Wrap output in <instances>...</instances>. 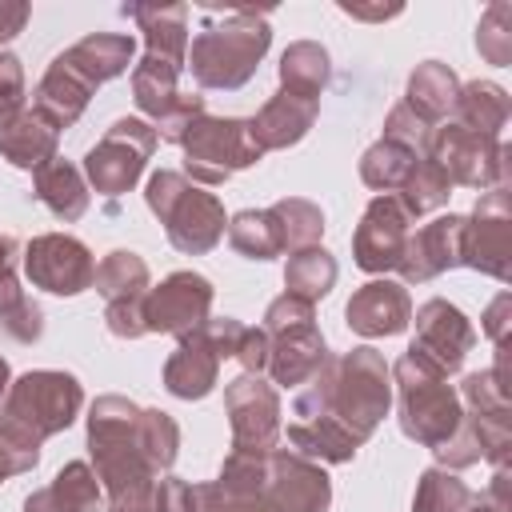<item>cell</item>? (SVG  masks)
Instances as JSON below:
<instances>
[{
    "instance_id": "obj_55",
    "label": "cell",
    "mask_w": 512,
    "mask_h": 512,
    "mask_svg": "<svg viewBox=\"0 0 512 512\" xmlns=\"http://www.w3.org/2000/svg\"><path fill=\"white\" fill-rule=\"evenodd\" d=\"M464 512H508V508H500V504H492V500H488V496H472V500H468V508H464Z\"/></svg>"
},
{
    "instance_id": "obj_14",
    "label": "cell",
    "mask_w": 512,
    "mask_h": 512,
    "mask_svg": "<svg viewBox=\"0 0 512 512\" xmlns=\"http://www.w3.org/2000/svg\"><path fill=\"white\" fill-rule=\"evenodd\" d=\"M264 500L272 512H328L332 480L316 460L272 448L264 456Z\"/></svg>"
},
{
    "instance_id": "obj_10",
    "label": "cell",
    "mask_w": 512,
    "mask_h": 512,
    "mask_svg": "<svg viewBox=\"0 0 512 512\" xmlns=\"http://www.w3.org/2000/svg\"><path fill=\"white\" fill-rule=\"evenodd\" d=\"M156 128L136 116H120L84 156V180L104 196H124L144 176V164L156 152Z\"/></svg>"
},
{
    "instance_id": "obj_29",
    "label": "cell",
    "mask_w": 512,
    "mask_h": 512,
    "mask_svg": "<svg viewBox=\"0 0 512 512\" xmlns=\"http://www.w3.org/2000/svg\"><path fill=\"white\" fill-rule=\"evenodd\" d=\"M508 92L492 80H472V84H460L456 92V104H452V120L468 132H480V136H492V140H504V124H508Z\"/></svg>"
},
{
    "instance_id": "obj_22",
    "label": "cell",
    "mask_w": 512,
    "mask_h": 512,
    "mask_svg": "<svg viewBox=\"0 0 512 512\" xmlns=\"http://www.w3.org/2000/svg\"><path fill=\"white\" fill-rule=\"evenodd\" d=\"M320 100H304L292 92H276L256 116H252V136L260 144V152H280L292 148L308 136V128L316 124Z\"/></svg>"
},
{
    "instance_id": "obj_44",
    "label": "cell",
    "mask_w": 512,
    "mask_h": 512,
    "mask_svg": "<svg viewBox=\"0 0 512 512\" xmlns=\"http://www.w3.org/2000/svg\"><path fill=\"white\" fill-rule=\"evenodd\" d=\"M24 112V64L12 52H0V132Z\"/></svg>"
},
{
    "instance_id": "obj_27",
    "label": "cell",
    "mask_w": 512,
    "mask_h": 512,
    "mask_svg": "<svg viewBox=\"0 0 512 512\" xmlns=\"http://www.w3.org/2000/svg\"><path fill=\"white\" fill-rule=\"evenodd\" d=\"M32 184H36V200L56 216V220H64V224H72V220H80L84 212H88V180H84V172L72 164V160H48L36 176H32Z\"/></svg>"
},
{
    "instance_id": "obj_37",
    "label": "cell",
    "mask_w": 512,
    "mask_h": 512,
    "mask_svg": "<svg viewBox=\"0 0 512 512\" xmlns=\"http://www.w3.org/2000/svg\"><path fill=\"white\" fill-rule=\"evenodd\" d=\"M272 216L280 224V240H284V252H300V248H312L320 244L324 236V212L304 200V196H284L272 204Z\"/></svg>"
},
{
    "instance_id": "obj_32",
    "label": "cell",
    "mask_w": 512,
    "mask_h": 512,
    "mask_svg": "<svg viewBox=\"0 0 512 512\" xmlns=\"http://www.w3.org/2000/svg\"><path fill=\"white\" fill-rule=\"evenodd\" d=\"M180 72H184L180 64L144 52L140 64L132 68V100H136V108L144 116L160 120L172 108V100L180 96Z\"/></svg>"
},
{
    "instance_id": "obj_20",
    "label": "cell",
    "mask_w": 512,
    "mask_h": 512,
    "mask_svg": "<svg viewBox=\"0 0 512 512\" xmlns=\"http://www.w3.org/2000/svg\"><path fill=\"white\" fill-rule=\"evenodd\" d=\"M216 384H220V356L208 348L200 328L180 336L176 352L164 360V388L176 400H204Z\"/></svg>"
},
{
    "instance_id": "obj_5",
    "label": "cell",
    "mask_w": 512,
    "mask_h": 512,
    "mask_svg": "<svg viewBox=\"0 0 512 512\" xmlns=\"http://www.w3.org/2000/svg\"><path fill=\"white\" fill-rule=\"evenodd\" d=\"M392 384L400 396V432L416 440L420 448H440L444 440L456 436L464 420L460 392L448 384V376L424 360L416 348H408L392 364Z\"/></svg>"
},
{
    "instance_id": "obj_7",
    "label": "cell",
    "mask_w": 512,
    "mask_h": 512,
    "mask_svg": "<svg viewBox=\"0 0 512 512\" xmlns=\"http://www.w3.org/2000/svg\"><path fill=\"white\" fill-rule=\"evenodd\" d=\"M260 328L268 336V376L280 388L308 384L316 376V368L328 360V344H324V332L316 328L312 304H304L288 292L268 304Z\"/></svg>"
},
{
    "instance_id": "obj_48",
    "label": "cell",
    "mask_w": 512,
    "mask_h": 512,
    "mask_svg": "<svg viewBox=\"0 0 512 512\" xmlns=\"http://www.w3.org/2000/svg\"><path fill=\"white\" fill-rule=\"evenodd\" d=\"M156 508H160V512H196L192 484L180 480V476H164V480H156Z\"/></svg>"
},
{
    "instance_id": "obj_26",
    "label": "cell",
    "mask_w": 512,
    "mask_h": 512,
    "mask_svg": "<svg viewBox=\"0 0 512 512\" xmlns=\"http://www.w3.org/2000/svg\"><path fill=\"white\" fill-rule=\"evenodd\" d=\"M100 480L84 460H72L56 472V480L24 500V512H96Z\"/></svg>"
},
{
    "instance_id": "obj_8",
    "label": "cell",
    "mask_w": 512,
    "mask_h": 512,
    "mask_svg": "<svg viewBox=\"0 0 512 512\" xmlns=\"http://www.w3.org/2000/svg\"><path fill=\"white\" fill-rule=\"evenodd\" d=\"M180 148H184V176H192L196 184H224L228 176L252 168L264 156L252 136V120L208 116V112L184 132Z\"/></svg>"
},
{
    "instance_id": "obj_1",
    "label": "cell",
    "mask_w": 512,
    "mask_h": 512,
    "mask_svg": "<svg viewBox=\"0 0 512 512\" xmlns=\"http://www.w3.org/2000/svg\"><path fill=\"white\" fill-rule=\"evenodd\" d=\"M392 408V368L376 348L328 356L292 404L288 440L300 456L348 464Z\"/></svg>"
},
{
    "instance_id": "obj_3",
    "label": "cell",
    "mask_w": 512,
    "mask_h": 512,
    "mask_svg": "<svg viewBox=\"0 0 512 512\" xmlns=\"http://www.w3.org/2000/svg\"><path fill=\"white\" fill-rule=\"evenodd\" d=\"M80 408H84V388L72 372L36 368L12 380L0 408V432L20 448L40 452V444L64 432L80 416Z\"/></svg>"
},
{
    "instance_id": "obj_34",
    "label": "cell",
    "mask_w": 512,
    "mask_h": 512,
    "mask_svg": "<svg viewBox=\"0 0 512 512\" xmlns=\"http://www.w3.org/2000/svg\"><path fill=\"white\" fill-rule=\"evenodd\" d=\"M228 244L248 256V260H272L284 252L280 240V224L272 216V208H244L228 220Z\"/></svg>"
},
{
    "instance_id": "obj_28",
    "label": "cell",
    "mask_w": 512,
    "mask_h": 512,
    "mask_svg": "<svg viewBox=\"0 0 512 512\" xmlns=\"http://www.w3.org/2000/svg\"><path fill=\"white\" fill-rule=\"evenodd\" d=\"M456 92H460V80L456 72L444 64V60H424L416 64V72L408 76V92L400 104H408L424 124H444V116L452 112L456 104Z\"/></svg>"
},
{
    "instance_id": "obj_25",
    "label": "cell",
    "mask_w": 512,
    "mask_h": 512,
    "mask_svg": "<svg viewBox=\"0 0 512 512\" xmlns=\"http://www.w3.org/2000/svg\"><path fill=\"white\" fill-rule=\"evenodd\" d=\"M56 144H60V132L36 108H24L0 132V156L12 168H24V172H40L48 160H56Z\"/></svg>"
},
{
    "instance_id": "obj_56",
    "label": "cell",
    "mask_w": 512,
    "mask_h": 512,
    "mask_svg": "<svg viewBox=\"0 0 512 512\" xmlns=\"http://www.w3.org/2000/svg\"><path fill=\"white\" fill-rule=\"evenodd\" d=\"M8 388H12V368H8V360L0 356V408H4V396H8Z\"/></svg>"
},
{
    "instance_id": "obj_19",
    "label": "cell",
    "mask_w": 512,
    "mask_h": 512,
    "mask_svg": "<svg viewBox=\"0 0 512 512\" xmlns=\"http://www.w3.org/2000/svg\"><path fill=\"white\" fill-rule=\"evenodd\" d=\"M344 320L356 336H368V340H380V336H400L408 324H412V300H408V288L380 276V280H368L352 292V300L344 304Z\"/></svg>"
},
{
    "instance_id": "obj_46",
    "label": "cell",
    "mask_w": 512,
    "mask_h": 512,
    "mask_svg": "<svg viewBox=\"0 0 512 512\" xmlns=\"http://www.w3.org/2000/svg\"><path fill=\"white\" fill-rule=\"evenodd\" d=\"M0 332H4L8 340H16V344H36L40 332H44V312H40V304L24 296L12 312L0 316Z\"/></svg>"
},
{
    "instance_id": "obj_30",
    "label": "cell",
    "mask_w": 512,
    "mask_h": 512,
    "mask_svg": "<svg viewBox=\"0 0 512 512\" xmlns=\"http://www.w3.org/2000/svg\"><path fill=\"white\" fill-rule=\"evenodd\" d=\"M328 76H332V64H328L324 44L296 40V44L284 48V56H280V92H292V96H304V100H320Z\"/></svg>"
},
{
    "instance_id": "obj_12",
    "label": "cell",
    "mask_w": 512,
    "mask_h": 512,
    "mask_svg": "<svg viewBox=\"0 0 512 512\" xmlns=\"http://www.w3.org/2000/svg\"><path fill=\"white\" fill-rule=\"evenodd\" d=\"M464 264L508 284L512 280V200L508 188L480 192L472 216H464Z\"/></svg>"
},
{
    "instance_id": "obj_43",
    "label": "cell",
    "mask_w": 512,
    "mask_h": 512,
    "mask_svg": "<svg viewBox=\"0 0 512 512\" xmlns=\"http://www.w3.org/2000/svg\"><path fill=\"white\" fill-rule=\"evenodd\" d=\"M204 116V96L200 92H180L172 100V108L156 120V140H168V144H180L184 132Z\"/></svg>"
},
{
    "instance_id": "obj_21",
    "label": "cell",
    "mask_w": 512,
    "mask_h": 512,
    "mask_svg": "<svg viewBox=\"0 0 512 512\" xmlns=\"http://www.w3.org/2000/svg\"><path fill=\"white\" fill-rule=\"evenodd\" d=\"M132 56H136V40L124 36V32H92V36H84L72 48L60 52V60L92 88H100V84L116 80L120 72H128Z\"/></svg>"
},
{
    "instance_id": "obj_13",
    "label": "cell",
    "mask_w": 512,
    "mask_h": 512,
    "mask_svg": "<svg viewBox=\"0 0 512 512\" xmlns=\"http://www.w3.org/2000/svg\"><path fill=\"white\" fill-rule=\"evenodd\" d=\"M140 312H144V332L188 336L212 312V280L200 272H172L144 292Z\"/></svg>"
},
{
    "instance_id": "obj_41",
    "label": "cell",
    "mask_w": 512,
    "mask_h": 512,
    "mask_svg": "<svg viewBox=\"0 0 512 512\" xmlns=\"http://www.w3.org/2000/svg\"><path fill=\"white\" fill-rule=\"evenodd\" d=\"M476 48L488 64L496 68H508L512 64V4L508 0H496L484 16H480V28H476Z\"/></svg>"
},
{
    "instance_id": "obj_17",
    "label": "cell",
    "mask_w": 512,
    "mask_h": 512,
    "mask_svg": "<svg viewBox=\"0 0 512 512\" xmlns=\"http://www.w3.org/2000/svg\"><path fill=\"white\" fill-rule=\"evenodd\" d=\"M472 344H476V332H472L468 316L456 304L436 296V300H424L416 308V340L408 348H416L424 360H432L444 376L460 372V364L472 352Z\"/></svg>"
},
{
    "instance_id": "obj_23",
    "label": "cell",
    "mask_w": 512,
    "mask_h": 512,
    "mask_svg": "<svg viewBox=\"0 0 512 512\" xmlns=\"http://www.w3.org/2000/svg\"><path fill=\"white\" fill-rule=\"evenodd\" d=\"M92 84H84L60 56L48 64V72L40 76V84H36V100H32V108L60 132V128H72L80 116H84V108H88V100H92Z\"/></svg>"
},
{
    "instance_id": "obj_50",
    "label": "cell",
    "mask_w": 512,
    "mask_h": 512,
    "mask_svg": "<svg viewBox=\"0 0 512 512\" xmlns=\"http://www.w3.org/2000/svg\"><path fill=\"white\" fill-rule=\"evenodd\" d=\"M36 460H40V452L20 448V444H12V440L0 432V484L12 480V476H20V472H32Z\"/></svg>"
},
{
    "instance_id": "obj_53",
    "label": "cell",
    "mask_w": 512,
    "mask_h": 512,
    "mask_svg": "<svg viewBox=\"0 0 512 512\" xmlns=\"http://www.w3.org/2000/svg\"><path fill=\"white\" fill-rule=\"evenodd\" d=\"M108 512H160V508H156V484H152V488H140V492L112 496V500H108Z\"/></svg>"
},
{
    "instance_id": "obj_11",
    "label": "cell",
    "mask_w": 512,
    "mask_h": 512,
    "mask_svg": "<svg viewBox=\"0 0 512 512\" xmlns=\"http://www.w3.org/2000/svg\"><path fill=\"white\" fill-rule=\"evenodd\" d=\"M20 264H24V276L32 280V288H44L52 296H80L96 280V260H92L88 244L68 232L32 236L20 252Z\"/></svg>"
},
{
    "instance_id": "obj_38",
    "label": "cell",
    "mask_w": 512,
    "mask_h": 512,
    "mask_svg": "<svg viewBox=\"0 0 512 512\" xmlns=\"http://www.w3.org/2000/svg\"><path fill=\"white\" fill-rule=\"evenodd\" d=\"M136 436H140V452L144 460L152 464V472H168L176 464V452H180V428L168 412L160 408H140V420H136Z\"/></svg>"
},
{
    "instance_id": "obj_52",
    "label": "cell",
    "mask_w": 512,
    "mask_h": 512,
    "mask_svg": "<svg viewBox=\"0 0 512 512\" xmlns=\"http://www.w3.org/2000/svg\"><path fill=\"white\" fill-rule=\"evenodd\" d=\"M28 16H32V8L24 0H0V44L16 40L28 24Z\"/></svg>"
},
{
    "instance_id": "obj_9",
    "label": "cell",
    "mask_w": 512,
    "mask_h": 512,
    "mask_svg": "<svg viewBox=\"0 0 512 512\" xmlns=\"http://www.w3.org/2000/svg\"><path fill=\"white\" fill-rule=\"evenodd\" d=\"M424 156L448 176L452 188L456 184L476 188V192L508 188V144L480 136V132H468L456 120H444L432 128Z\"/></svg>"
},
{
    "instance_id": "obj_6",
    "label": "cell",
    "mask_w": 512,
    "mask_h": 512,
    "mask_svg": "<svg viewBox=\"0 0 512 512\" xmlns=\"http://www.w3.org/2000/svg\"><path fill=\"white\" fill-rule=\"evenodd\" d=\"M144 200L152 208V216L164 224L168 232V244L184 256H204L220 244L224 228H228V216H224V204L188 184L184 172H172V168H160L148 176V188H144Z\"/></svg>"
},
{
    "instance_id": "obj_31",
    "label": "cell",
    "mask_w": 512,
    "mask_h": 512,
    "mask_svg": "<svg viewBox=\"0 0 512 512\" xmlns=\"http://www.w3.org/2000/svg\"><path fill=\"white\" fill-rule=\"evenodd\" d=\"M336 256L320 244L312 248H300V252H288V264H284V292L304 300V304H316L332 292L336 284Z\"/></svg>"
},
{
    "instance_id": "obj_33",
    "label": "cell",
    "mask_w": 512,
    "mask_h": 512,
    "mask_svg": "<svg viewBox=\"0 0 512 512\" xmlns=\"http://www.w3.org/2000/svg\"><path fill=\"white\" fill-rule=\"evenodd\" d=\"M96 292L108 300V304H120V300H140L148 292V264L144 256L128 252V248H112L100 264H96Z\"/></svg>"
},
{
    "instance_id": "obj_51",
    "label": "cell",
    "mask_w": 512,
    "mask_h": 512,
    "mask_svg": "<svg viewBox=\"0 0 512 512\" xmlns=\"http://www.w3.org/2000/svg\"><path fill=\"white\" fill-rule=\"evenodd\" d=\"M236 360H240V368L252 372V376H260V372L268 368V336H264V328H248V332H244Z\"/></svg>"
},
{
    "instance_id": "obj_42",
    "label": "cell",
    "mask_w": 512,
    "mask_h": 512,
    "mask_svg": "<svg viewBox=\"0 0 512 512\" xmlns=\"http://www.w3.org/2000/svg\"><path fill=\"white\" fill-rule=\"evenodd\" d=\"M428 136H432V124H424L408 104H396V108L388 112V120H384V136H380V140H392V144H400V148L424 156Z\"/></svg>"
},
{
    "instance_id": "obj_2",
    "label": "cell",
    "mask_w": 512,
    "mask_h": 512,
    "mask_svg": "<svg viewBox=\"0 0 512 512\" xmlns=\"http://www.w3.org/2000/svg\"><path fill=\"white\" fill-rule=\"evenodd\" d=\"M272 44L268 12L256 8H236V12H204L200 32L192 36L184 68H192L200 88H244L264 52Z\"/></svg>"
},
{
    "instance_id": "obj_35",
    "label": "cell",
    "mask_w": 512,
    "mask_h": 512,
    "mask_svg": "<svg viewBox=\"0 0 512 512\" xmlns=\"http://www.w3.org/2000/svg\"><path fill=\"white\" fill-rule=\"evenodd\" d=\"M392 196H396L400 208L416 220V216H428V212L444 208L448 196H452V184H448V176H444L428 156H420V160L412 164V172L404 176V184H400Z\"/></svg>"
},
{
    "instance_id": "obj_49",
    "label": "cell",
    "mask_w": 512,
    "mask_h": 512,
    "mask_svg": "<svg viewBox=\"0 0 512 512\" xmlns=\"http://www.w3.org/2000/svg\"><path fill=\"white\" fill-rule=\"evenodd\" d=\"M508 308H512V300H508V292H500L484 312V328H488V336H492V344L500 352L496 364H504V356H508Z\"/></svg>"
},
{
    "instance_id": "obj_39",
    "label": "cell",
    "mask_w": 512,
    "mask_h": 512,
    "mask_svg": "<svg viewBox=\"0 0 512 512\" xmlns=\"http://www.w3.org/2000/svg\"><path fill=\"white\" fill-rule=\"evenodd\" d=\"M472 500L468 484L448 472V468H424L416 480V496H412V512H464Z\"/></svg>"
},
{
    "instance_id": "obj_40",
    "label": "cell",
    "mask_w": 512,
    "mask_h": 512,
    "mask_svg": "<svg viewBox=\"0 0 512 512\" xmlns=\"http://www.w3.org/2000/svg\"><path fill=\"white\" fill-rule=\"evenodd\" d=\"M460 404H468V412H476V416H488V420H504V424H512L508 388H504V364L464 376Z\"/></svg>"
},
{
    "instance_id": "obj_45",
    "label": "cell",
    "mask_w": 512,
    "mask_h": 512,
    "mask_svg": "<svg viewBox=\"0 0 512 512\" xmlns=\"http://www.w3.org/2000/svg\"><path fill=\"white\" fill-rule=\"evenodd\" d=\"M20 244L16 236H4L0 232V316L12 312L20 300H24V288H20Z\"/></svg>"
},
{
    "instance_id": "obj_54",
    "label": "cell",
    "mask_w": 512,
    "mask_h": 512,
    "mask_svg": "<svg viewBox=\"0 0 512 512\" xmlns=\"http://www.w3.org/2000/svg\"><path fill=\"white\" fill-rule=\"evenodd\" d=\"M340 12H348V16H356V20H392V16H400L404 8H400V4H388V8H360V4H340Z\"/></svg>"
},
{
    "instance_id": "obj_36",
    "label": "cell",
    "mask_w": 512,
    "mask_h": 512,
    "mask_svg": "<svg viewBox=\"0 0 512 512\" xmlns=\"http://www.w3.org/2000/svg\"><path fill=\"white\" fill-rule=\"evenodd\" d=\"M416 160H420L416 152H408V148H400V144H392V140H376V144L360 156V180H364L376 196H392V192L404 184V176L412 172Z\"/></svg>"
},
{
    "instance_id": "obj_24",
    "label": "cell",
    "mask_w": 512,
    "mask_h": 512,
    "mask_svg": "<svg viewBox=\"0 0 512 512\" xmlns=\"http://www.w3.org/2000/svg\"><path fill=\"white\" fill-rule=\"evenodd\" d=\"M124 16H132L140 24L148 56H160V60H172L184 68V60H188V8L184 4H168V8L124 4Z\"/></svg>"
},
{
    "instance_id": "obj_47",
    "label": "cell",
    "mask_w": 512,
    "mask_h": 512,
    "mask_svg": "<svg viewBox=\"0 0 512 512\" xmlns=\"http://www.w3.org/2000/svg\"><path fill=\"white\" fill-rule=\"evenodd\" d=\"M140 300H144V296H140ZM140 300H120V304H108V308H104V324H108L112 336H120V340H140V336H148V332H144Z\"/></svg>"
},
{
    "instance_id": "obj_18",
    "label": "cell",
    "mask_w": 512,
    "mask_h": 512,
    "mask_svg": "<svg viewBox=\"0 0 512 512\" xmlns=\"http://www.w3.org/2000/svg\"><path fill=\"white\" fill-rule=\"evenodd\" d=\"M460 264H464V216L448 212V216H436L432 224L408 232L396 272L404 276V284H428L440 272L460 268Z\"/></svg>"
},
{
    "instance_id": "obj_15",
    "label": "cell",
    "mask_w": 512,
    "mask_h": 512,
    "mask_svg": "<svg viewBox=\"0 0 512 512\" xmlns=\"http://www.w3.org/2000/svg\"><path fill=\"white\" fill-rule=\"evenodd\" d=\"M224 412L232 424V448L268 452L280 440V396L268 380L244 372L224 388Z\"/></svg>"
},
{
    "instance_id": "obj_16",
    "label": "cell",
    "mask_w": 512,
    "mask_h": 512,
    "mask_svg": "<svg viewBox=\"0 0 512 512\" xmlns=\"http://www.w3.org/2000/svg\"><path fill=\"white\" fill-rule=\"evenodd\" d=\"M408 224H412V216L400 208L396 196H372L356 232H352L356 268L372 272V276L396 272L400 256H404V244H408Z\"/></svg>"
},
{
    "instance_id": "obj_4",
    "label": "cell",
    "mask_w": 512,
    "mask_h": 512,
    "mask_svg": "<svg viewBox=\"0 0 512 512\" xmlns=\"http://www.w3.org/2000/svg\"><path fill=\"white\" fill-rule=\"evenodd\" d=\"M136 420H140V408L128 396H96L88 408V452L108 500L152 488L160 480L140 452Z\"/></svg>"
}]
</instances>
